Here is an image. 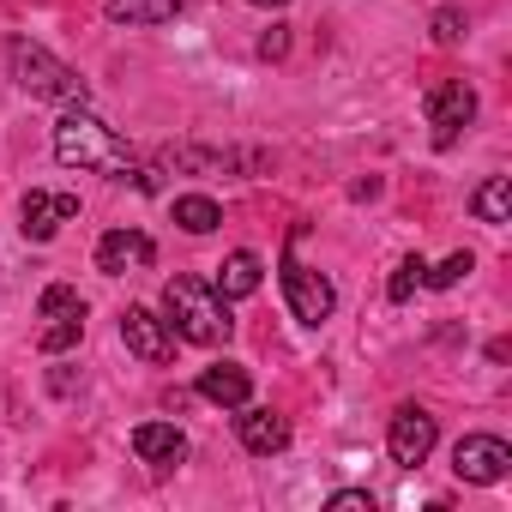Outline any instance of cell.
Here are the masks:
<instances>
[{
	"label": "cell",
	"instance_id": "obj_19",
	"mask_svg": "<svg viewBox=\"0 0 512 512\" xmlns=\"http://www.w3.org/2000/svg\"><path fill=\"white\" fill-rule=\"evenodd\" d=\"M37 314H43V320H67V314H85V302H79L73 284H49L43 302H37Z\"/></svg>",
	"mask_w": 512,
	"mask_h": 512
},
{
	"label": "cell",
	"instance_id": "obj_1",
	"mask_svg": "<svg viewBox=\"0 0 512 512\" xmlns=\"http://www.w3.org/2000/svg\"><path fill=\"white\" fill-rule=\"evenodd\" d=\"M55 157L67 163V169H103V175H133V151L115 139V127H103L85 103L55 127Z\"/></svg>",
	"mask_w": 512,
	"mask_h": 512
},
{
	"label": "cell",
	"instance_id": "obj_25",
	"mask_svg": "<svg viewBox=\"0 0 512 512\" xmlns=\"http://www.w3.org/2000/svg\"><path fill=\"white\" fill-rule=\"evenodd\" d=\"M253 7H290V0H253Z\"/></svg>",
	"mask_w": 512,
	"mask_h": 512
},
{
	"label": "cell",
	"instance_id": "obj_11",
	"mask_svg": "<svg viewBox=\"0 0 512 512\" xmlns=\"http://www.w3.org/2000/svg\"><path fill=\"white\" fill-rule=\"evenodd\" d=\"M79 217V199L73 193H25V235L31 241H55L61 223Z\"/></svg>",
	"mask_w": 512,
	"mask_h": 512
},
{
	"label": "cell",
	"instance_id": "obj_15",
	"mask_svg": "<svg viewBox=\"0 0 512 512\" xmlns=\"http://www.w3.org/2000/svg\"><path fill=\"white\" fill-rule=\"evenodd\" d=\"M115 25H169L181 13V0H109L103 7Z\"/></svg>",
	"mask_w": 512,
	"mask_h": 512
},
{
	"label": "cell",
	"instance_id": "obj_18",
	"mask_svg": "<svg viewBox=\"0 0 512 512\" xmlns=\"http://www.w3.org/2000/svg\"><path fill=\"white\" fill-rule=\"evenodd\" d=\"M79 338H85V314H67V320H49V326H43L37 350H43V356H61V350H73Z\"/></svg>",
	"mask_w": 512,
	"mask_h": 512
},
{
	"label": "cell",
	"instance_id": "obj_14",
	"mask_svg": "<svg viewBox=\"0 0 512 512\" xmlns=\"http://www.w3.org/2000/svg\"><path fill=\"white\" fill-rule=\"evenodd\" d=\"M223 302H247L253 290H260V253H247V247H235L229 260L217 266V284H211Z\"/></svg>",
	"mask_w": 512,
	"mask_h": 512
},
{
	"label": "cell",
	"instance_id": "obj_24",
	"mask_svg": "<svg viewBox=\"0 0 512 512\" xmlns=\"http://www.w3.org/2000/svg\"><path fill=\"white\" fill-rule=\"evenodd\" d=\"M326 506H332V512H374V494H362V488H344V494H332Z\"/></svg>",
	"mask_w": 512,
	"mask_h": 512
},
{
	"label": "cell",
	"instance_id": "obj_2",
	"mask_svg": "<svg viewBox=\"0 0 512 512\" xmlns=\"http://www.w3.org/2000/svg\"><path fill=\"white\" fill-rule=\"evenodd\" d=\"M163 326L175 332V338H187V344H223L229 338V302L211 290V284H199V278H169L163 284Z\"/></svg>",
	"mask_w": 512,
	"mask_h": 512
},
{
	"label": "cell",
	"instance_id": "obj_16",
	"mask_svg": "<svg viewBox=\"0 0 512 512\" xmlns=\"http://www.w3.org/2000/svg\"><path fill=\"white\" fill-rule=\"evenodd\" d=\"M470 211H476L482 223H506V217H512V187H506V175H488V181L470 193Z\"/></svg>",
	"mask_w": 512,
	"mask_h": 512
},
{
	"label": "cell",
	"instance_id": "obj_13",
	"mask_svg": "<svg viewBox=\"0 0 512 512\" xmlns=\"http://www.w3.org/2000/svg\"><path fill=\"white\" fill-rule=\"evenodd\" d=\"M133 452L145 458V464H175V458H187V434L175 428V422H139L133 428Z\"/></svg>",
	"mask_w": 512,
	"mask_h": 512
},
{
	"label": "cell",
	"instance_id": "obj_21",
	"mask_svg": "<svg viewBox=\"0 0 512 512\" xmlns=\"http://www.w3.org/2000/svg\"><path fill=\"white\" fill-rule=\"evenodd\" d=\"M422 272H428V266H422V253H410V260H404V266L392 272V284H386V296H392V302H410V296L422 290Z\"/></svg>",
	"mask_w": 512,
	"mask_h": 512
},
{
	"label": "cell",
	"instance_id": "obj_5",
	"mask_svg": "<svg viewBox=\"0 0 512 512\" xmlns=\"http://www.w3.org/2000/svg\"><path fill=\"white\" fill-rule=\"evenodd\" d=\"M284 296H290V314H296L302 326H320V320H332V308H338L332 284H326L314 266H302L296 253L284 260Z\"/></svg>",
	"mask_w": 512,
	"mask_h": 512
},
{
	"label": "cell",
	"instance_id": "obj_9",
	"mask_svg": "<svg viewBox=\"0 0 512 512\" xmlns=\"http://www.w3.org/2000/svg\"><path fill=\"white\" fill-rule=\"evenodd\" d=\"M121 344L139 356V362H169V350H175V332L151 314V308H127L121 314Z\"/></svg>",
	"mask_w": 512,
	"mask_h": 512
},
{
	"label": "cell",
	"instance_id": "obj_10",
	"mask_svg": "<svg viewBox=\"0 0 512 512\" xmlns=\"http://www.w3.org/2000/svg\"><path fill=\"white\" fill-rule=\"evenodd\" d=\"M235 428H241V446H247V452H260V458H272V452L290 446V422H284L278 410H260V404H241Z\"/></svg>",
	"mask_w": 512,
	"mask_h": 512
},
{
	"label": "cell",
	"instance_id": "obj_12",
	"mask_svg": "<svg viewBox=\"0 0 512 512\" xmlns=\"http://www.w3.org/2000/svg\"><path fill=\"white\" fill-rule=\"evenodd\" d=\"M199 398H205V404H223V410H241V404L253 398V380H247V368L217 362V368L199 374Z\"/></svg>",
	"mask_w": 512,
	"mask_h": 512
},
{
	"label": "cell",
	"instance_id": "obj_17",
	"mask_svg": "<svg viewBox=\"0 0 512 512\" xmlns=\"http://www.w3.org/2000/svg\"><path fill=\"white\" fill-rule=\"evenodd\" d=\"M175 223H181L187 235H211V229L223 223V211H217V199H205V193H181V199H175Z\"/></svg>",
	"mask_w": 512,
	"mask_h": 512
},
{
	"label": "cell",
	"instance_id": "obj_8",
	"mask_svg": "<svg viewBox=\"0 0 512 512\" xmlns=\"http://www.w3.org/2000/svg\"><path fill=\"white\" fill-rule=\"evenodd\" d=\"M151 260H157V247H151V235H145V229H109V235L97 241V272H103V278L145 272Z\"/></svg>",
	"mask_w": 512,
	"mask_h": 512
},
{
	"label": "cell",
	"instance_id": "obj_7",
	"mask_svg": "<svg viewBox=\"0 0 512 512\" xmlns=\"http://www.w3.org/2000/svg\"><path fill=\"white\" fill-rule=\"evenodd\" d=\"M434 416L422 410V404H404L398 416H392V434H386V446H392V464H404V470H416L428 452H434Z\"/></svg>",
	"mask_w": 512,
	"mask_h": 512
},
{
	"label": "cell",
	"instance_id": "obj_23",
	"mask_svg": "<svg viewBox=\"0 0 512 512\" xmlns=\"http://www.w3.org/2000/svg\"><path fill=\"white\" fill-rule=\"evenodd\" d=\"M260 55H266V61H284V55H290V25H272V31L260 37Z\"/></svg>",
	"mask_w": 512,
	"mask_h": 512
},
{
	"label": "cell",
	"instance_id": "obj_6",
	"mask_svg": "<svg viewBox=\"0 0 512 512\" xmlns=\"http://www.w3.org/2000/svg\"><path fill=\"white\" fill-rule=\"evenodd\" d=\"M476 121V91L464 85V79H446V85H434L428 91V127H434V145L446 151V145H458V133Z\"/></svg>",
	"mask_w": 512,
	"mask_h": 512
},
{
	"label": "cell",
	"instance_id": "obj_3",
	"mask_svg": "<svg viewBox=\"0 0 512 512\" xmlns=\"http://www.w3.org/2000/svg\"><path fill=\"white\" fill-rule=\"evenodd\" d=\"M7 61H13V79H19L31 97H49V103H85V97H91L85 79H79L67 61H55L43 43H31V37H13Z\"/></svg>",
	"mask_w": 512,
	"mask_h": 512
},
{
	"label": "cell",
	"instance_id": "obj_20",
	"mask_svg": "<svg viewBox=\"0 0 512 512\" xmlns=\"http://www.w3.org/2000/svg\"><path fill=\"white\" fill-rule=\"evenodd\" d=\"M476 272V260H470V253H452V260H440L434 272H422V284H434V290H452V284H464Z\"/></svg>",
	"mask_w": 512,
	"mask_h": 512
},
{
	"label": "cell",
	"instance_id": "obj_22",
	"mask_svg": "<svg viewBox=\"0 0 512 512\" xmlns=\"http://www.w3.org/2000/svg\"><path fill=\"white\" fill-rule=\"evenodd\" d=\"M434 43H440V49H458V43H464V19H458L452 7L434 13Z\"/></svg>",
	"mask_w": 512,
	"mask_h": 512
},
{
	"label": "cell",
	"instance_id": "obj_4",
	"mask_svg": "<svg viewBox=\"0 0 512 512\" xmlns=\"http://www.w3.org/2000/svg\"><path fill=\"white\" fill-rule=\"evenodd\" d=\"M452 470H458V482L488 488V482H500V476L512 470V446H506L500 434H464V440L452 446Z\"/></svg>",
	"mask_w": 512,
	"mask_h": 512
}]
</instances>
